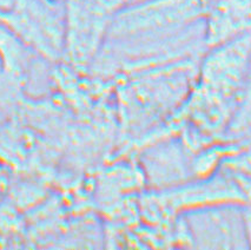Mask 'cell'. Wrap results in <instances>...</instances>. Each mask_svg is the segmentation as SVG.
<instances>
[{
    "mask_svg": "<svg viewBox=\"0 0 251 250\" xmlns=\"http://www.w3.org/2000/svg\"><path fill=\"white\" fill-rule=\"evenodd\" d=\"M209 0H139L111 19L104 44L141 49L162 44L205 19Z\"/></svg>",
    "mask_w": 251,
    "mask_h": 250,
    "instance_id": "obj_1",
    "label": "cell"
},
{
    "mask_svg": "<svg viewBox=\"0 0 251 250\" xmlns=\"http://www.w3.org/2000/svg\"><path fill=\"white\" fill-rule=\"evenodd\" d=\"M239 219L226 203L192 209L184 216L188 242L198 248H231L238 241Z\"/></svg>",
    "mask_w": 251,
    "mask_h": 250,
    "instance_id": "obj_2",
    "label": "cell"
},
{
    "mask_svg": "<svg viewBox=\"0 0 251 250\" xmlns=\"http://www.w3.org/2000/svg\"><path fill=\"white\" fill-rule=\"evenodd\" d=\"M85 1L101 16L112 19L116 13L130 5L133 0H85Z\"/></svg>",
    "mask_w": 251,
    "mask_h": 250,
    "instance_id": "obj_3",
    "label": "cell"
},
{
    "mask_svg": "<svg viewBox=\"0 0 251 250\" xmlns=\"http://www.w3.org/2000/svg\"><path fill=\"white\" fill-rule=\"evenodd\" d=\"M55 1H61V0H55Z\"/></svg>",
    "mask_w": 251,
    "mask_h": 250,
    "instance_id": "obj_4",
    "label": "cell"
}]
</instances>
